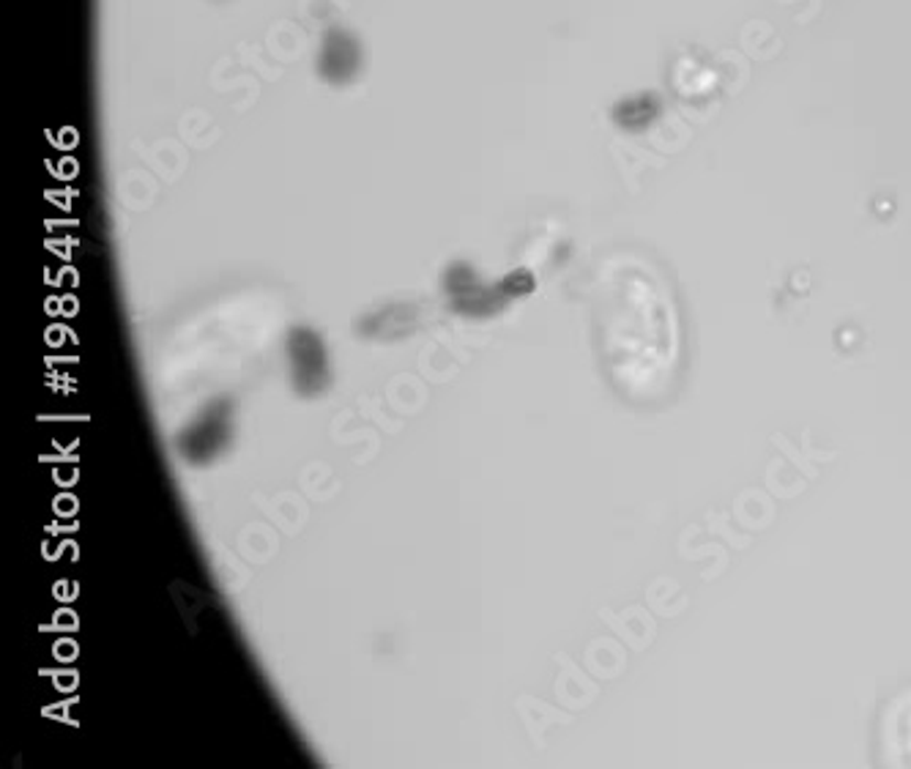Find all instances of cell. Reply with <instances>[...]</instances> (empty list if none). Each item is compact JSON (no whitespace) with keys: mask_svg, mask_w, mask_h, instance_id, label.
Returning a JSON list of instances; mask_svg holds the SVG:
<instances>
[{"mask_svg":"<svg viewBox=\"0 0 911 769\" xmlns=\"http://www.w3.org/2000/svg\"><path fill=\"white\" fill-rule=\"evenodd\" d=\"M290 364H293V384L304 395H318L326 386V356L321 340L312 332H296L290 338Z\"/></svg>","mask_w":911,"mask_h":769,"instance_id":"cell-1","label":"cell"},{"mask_svg":"<svg viewBox=\"0 0 911 769\" xmlns=\"http://www.w3.org/2000/svg\"><path fill=\"white\" fill-rule=\"evenodd\" d=\"M225 438L227 412H208V417H203L190 427V432H186L184 441H181V452H184V458L203 463V460H211L222 447H225Z\"/></svg>","mask_w":911,"mask_h":769,"instance_id":"cell-2","label":"cell"}]
</instances>
